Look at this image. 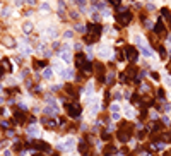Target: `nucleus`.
I'll list each match as a JSON object with an SVG mask.
<instances>
[{
    "label": "nucleus",
    "instance_id": "f257e3e1",
    "mask_svg": "<svg viewBox=\"0 0 171 156\" xmlns=\"http://www.w3.org/2000/svg\"><path fill=\"white\" fill-rule=\"evenodd\" d=\"M65 112H67V117L72 118V120H81L82 117V105L79 101L72 100L65 105Z\"/></svg>",
    "mask_w": 171,
    "mask_h": 156
},
{
    "label": "nucleus",
    "instance_id": "f03ea898",
    "mask_svg": "<svg viewBox=\"0 0 171 156\" xmlns=\"http://www.w3.org/2000/svg\"><path fill=\"white\" fill-rule=\"evenodd\" d=\"M123 55H125V60H128L130 64H135V62L139 60V48L137 46H125Z\"/></svg>",
    "mask_w": 171,
    "mask_h": 156
},
{
    "label": "nucleus",
    "instance_id": "7ed1b4c3",
    "mask_svg": "<svg viewBox=\"0 0 171 156\" xmlns=\"http://www.w3.org/2000/svg\"><path fill=\"white\" fill-rule=\"evenodd\" d=\"M152 33L156 36H159V38H162V36H168V29H166V24H164V21H162V17H159L158 21L154 22V28H152Z\"/></svg>",
    "mask_w": 171,
    "mask_h": 156
},
{
    "label": "nucleus",
    "instance_id": "20e7f679",
    "mask_svg": "<svg viewBox=\"0 0 171 156\" xmlns=\"http://www.w3.org/2000/svg\"><path fill=\"white\" fill-rule=\"evenodd\" d=\"M132 19H133V14L130 12V9L128 10H125V12H120V14H116V21H118V24L120 26H128L130 22H132Z\"/></svg>",
    "mask_w": 171,
    "mask_h": 156
},
{
    "label": "nucleus",
    "instance_id": "39448f33",
    "mask_svg": "<svg viewBox=\"0 0 171 156\" xmlns=\"http://www.w3.org/2000/svg\"><path fill=\"white\" fill-rule=\"evenodd\" d=\"M12 115H14V118H12L14 124H26V122H27V117H29L27 112H24V110H21V108H16Z\"/></svg>",
    "mask_w": 171,
    "mask_h": 156
},
{
    "label": "nucleus",
    "instance_id": "423d86ee",
    "mask_svg": "<svg viewBox=\"0 0 171 156\" xmlns=\"http://www.w3.org/2000/svg\"><path fill=\"white\" fill-rule=\"evenodd\" d=\"M41 125L46 130H55L56 127H58V120L53 118V117H45V115H43L41 117Z\"/></svg>",
    "mask_w": 171,
    "mask_h": 156
},
{
    "label": "nucleus",
    "instance_id": "0eeeda50",
    "mask_svg": "<svg viewBox=\"0 0 171 156\" xmlns=\"http://www.w3.org/2000/svg\"><path fill=\"white\" fill-rule=\"evenodd\" d=\"M98 57L99 58H104V60L111 58V57H113V50H111L110 45H101V46L98 48Z\"/></svg>",
    "mask_w": 171,
    "mask_h": 156
},
{
    "label": "nucleus",
    "instance_id": "6e6552de",
    "mask_svg": "<svg viewBox=\"0 0 171 156\" xmlns=\"http://www.w3.org/2000/svg\"><path fill=\"white\" fill-rule=\"evenodd\" d=\"M87 110H89V115H91V117H96V115L99 113V110H101V100L94 98V100L87 105Z\"/></svg>",
    "mask_w": 171,
    "mask_h": 156
},
{
    "label": "nucleus",
    "instance_id": "1a4fd4ad",
    "mask_svg": "<svg viewBox=\"0 0 171 156\" xmlns=\"http://www.w3.org/2000/svg\"><path fill=\"white\" fill-rule=\"evenodd\" d=\"M116 153H118V147L113 143H106L101 149V156H113V154H116Z\"/></svg>",
    "mask_w": 171,
    "mask_h": 156
},
{
    "label": "nucleus",
    "instance_id": "9d476101",
    "mask_svg": "<svg viewBox=\"0 0 171 156\" xmlns=\"http://www.w3.org/2000/svg\"><path fill=\"white\" fill-rule=\"evenodd\" d=\"M58 112H60L58 106H50V105H46V106L43 108V115H45V117H53V118H56V117H58Z\"/></svg>",
    "mask_w": 171,
    "mask_h": 156
},
{
    "label": "nucleus",
    "instance_id": "9b49d317",
    "mask_svg": "<svg viewBox=\"0 0 171 156\" xmlns=\"http://www.w3.org/2000/svg\"><path fill=\"white\" fill-rule=\"evenodd\" d=\"M77 143H79V141H75V137H74V136H68V137L64 141L65 151H72V149H75V147H77Z\"/></svg>",
    "mask_w": 171,
    "mask_h": 156
},
{
    "label": "nucleus",
    "instance_id": "f8f14e48",
    "mask_svg": "<svg viewBox=\"0 0 171 156\" xmlns=\"http://www.w3.org/2000/svg\"><path fill=\"white\" fill-rule=\"evenodd\" d=\"M0 41H2V43H4L7 48H16V45H17V41H16V39H14L10 35H4Z\"/></svg>",
    "mask_w": 171,
    "mask_h": 156
},
{
    "label": "nucleus",
    "instance_id": "ddd939ff",
    "mask_svg": "<svg viewBox=\"0 0 171 156\" xmlns=\"http://www.w3.org/2000/svg\"><path fill=\"white\" fill-rule=\"evenodd\" d=\"M60 77L65 79V81H72V79H75V70L67 67V69H64V72L60 74Z\"/></svg>",
    "mask_w": 171,
    "mask_h": 156
},
{
    "label": "nucleus",
    "instance_id": "4468645a",
    "mask_svg": "<svg viewBox=\"0 0 171 156\" xmlns=\"http://www.w3.org/2000/svg\"><path fill=\"white\" fill-rule=\"evenodd\" d=\"M115 83H116V72H115V69H113V70H108V74H106V81H104V84H106L108 87H111Z\"/></svg>",
    "mask_w": 171,
    "mask_h": 156
},
{
    "label": "nucleus",
    "instance_id": "2eb2a0df",
    "mask_svg": "<svg viewBox=\"0 0 171 156\" xmlns=\"http://www.w3.org/2000/svg\"><path fill=\"white\" fill-rule=\"evenodd\" d=\"M56 55H58L65 64H70V62H72V52H70V50H60Z\"/></svg>",
    "mask_w": 171,
    "mask_h": 156
},
{
    "label": "nucleus",
    "instance_id": "dca6fc26",
    "mask_svg": "<svg viewBox=\"0 0 171 156\" xmlns=\"http://www.w3.org/2000/svg\"><path fill=\"white\" fill-rule=\"evenodd\" d=\"M99 139L103 143H113V132H110L108 129H103L101 134H99Z\"/></svg>",
    "mask_w": 171,
    "mask_h": 156
},
{
    "label": "nucleus",
    "instance_id": "f3484780",
    "mask_svg": "<svg viewBox=\"0 0 171 156\" xmlns=\"http://www.w3.org/2000/svg\"><path fill=\"white\" fill-rule=\"evenodd\" d=\"M123 113L127 115V120H132V118H135V117H137V112L133 110V106H132V105H125Z\"/></svg>",
    "mask_w": 171,
    "mask_h": 156
},
{
    "label": "nucleus",
    "instance_id": "a211bd4d",
    "mask_svg": "<svg viewBox=\"0 0 171 156\" xmlns=\"http://www.w3.org/2000/svg\"><path fill=\"white\" fill-rule=\"evenodd\" d=\"M139 52H140L145 58H151V57H152V53H154V50H152V46H151V45H144V46H139Z\"/></svg>",
    "mask_w": 171,
    "mask_h": 156
},
{
    "label": "nucleus",
    "instance_id": "6ab92c4d",
    "mask_svg": "<svg viewBox=\"0 0 171 156\" xmlns=\"http://www.w3.org/2000/svg\"><path fill=\"white\" fill-rule=\"evenodd\" d=\"M26 134L29 136V137H38L41 132H39V129L36 125H27L26 127Z\"/></svg>",
    "mask_w": 171,
    "mask_h": 156
},
{
    "label": "nucleus",
    "instance_id": "aec40b11",
    "mask_svg": "<svg viewBox=\"0 0 171 156\" xmlns=\"http://www.w3.org/2000/svg\"><path fill=\"white\" fill-rule=\"evenodd\" d=\"M161 14H162V21L168 22V24L171 26V10L168 9V7H162V9H161Z\"/></svg>",
    "mask_w": 171,
    "mask_h": 156
},
{
    "label": "nucleus",
    "instance_id": "412c9836",
    "mask_svg": "<svg viewBox=\"0 0 171 156\" xmlns=\"http://www.w3.org/2000/svg\"><path fill=\"white\" fill-rule=\"evenodd\" d=\"M53 72H55V70H53V67H45V69H43V72H41V77L46 79V81H50V79L53 77Z\"/></svg>",
    "mask_w": 171,
    "mask_h": 156
},
{
    "label": "nucleus",
    "instance_id": "4be33fe9",
    "mask_svg": "<svg viewBox=\"0 0 171 156\" xmlns=\"http://www.w3.org/2000/svg\"><path fill=\"white\" fill-rule=\"evenodd\" d=\"M133 43H135V46L139 48V46H144V45H147L145 43V38L142 35H135L133 36Z\"/></svg>",
    "mask_w": 171,
    "mask_h": 156
},
{
    "label": "nucleus",
    "instance_id": "5701e85b",
    "mask_svg": "<svg viewBox=\"0 0 171 156\" xmlns=\"http://www.w3.org/2000/svg\"><path fill=\"white\" fill-rule=\"evenodd\" d=\"M46 31H48V38H53V39L58 38V28L56 26H50Z\"/></svg>",
    "mask_w": 171,
    "mask_h": 156
},
{
    "label": "nucleus",
    "instance_id": "b1692460",
    "mask_svg": "<svg viewBox=\"0 0 171 156\" xmlns=\"http://www.w3.org/2000/svg\"><path fill=\"white\" fill-rule=\"evenodd\" d=\"M72 29L77 31V33H81V35H86V33H87V29H86V24H81V22H75Z\"/></svg>",
    "mask_w": 171,
    "mask_h": 156
},
{
    "label": "nucleus",
    "instance_id": "393cba45",
    "mask_svg": "<svg viewBox=\"0 0 171 156\" xmlns=\"http://www.w3.org/2000/svg\"><path fill=\"white\" fill-rule=\"evenodd\" d=\"M33 29H34L33 22H24V24H22V31H24V35H31Z\"/></svg>",
    "mask_w": 171,
    "mask_h": 156
},
{
    "label": "nucleus",
    "instance_id": "a878e982",
    "mask_svg": "<svg viewBox=\"0 0 171 156\" xmlns=\"http://www.w3.org/2000/svg\"><path fill=\"white\" fill-rule=\"evenodd\" d=\"M45 67H48V60H45V58L34 62V69H45Z\"/></svg>",
    "mask_w": 171,
    "mask_h": 156
},
{
    "label": "nucleus",
    "instance_id": "bb28decb",
    "mask_svg": "<svg viewBox=\"0 0 171 156\" xmlns=\"http://www.w3.org/2000/svg\"><path fill=\"white\" fill-rule=\"evenodd\" d=\"M64 89V84H53V86H50V93L51 95H56V93H60Z\"/></svg>",
    "mask_w": 171,
    "mask_h": 156
},
{
    "label": "nucleus",
    "instance_id": "cd10ccee",
    "mask_svg": "<svg viewBox=\"0 0 171 156\" xmlns=\"http://www.w3.org/2000/svg\"><path fill=\"white\" fill-rule=\"evenodd\" d=\"M120 103L115 101V103H110V113H120Z\"/></svg>",
    "mask_w": 171,
    "mask_h": 156
},
{
    "label": "nucleus",
    "instance_id": "c85d7f7f",
    "mask_svg": "<svg viewBox=\"0 0 171 156\" xmlns=\"http://www.w3.org/2000/svg\"><path fill=\"white\" fill-rule=\"evenodd\" d=\"M0 64H2V67H4V69L7 70V72H12V65H10L9 58H2V62H0Z\"/></svg>",
    "mask_w": 171,
    "mask_h": 156
},
{
    "label": "nucleus",
    "instance_id": "c756f323",
    "mask_svg": "<svg viewBox=\"0 0 171 156\" xmlns=\"http://www.w3.org/2000/svg\"><path fill=\"white\" fill-rule=\"evenodd\" d=\"M161 112L164 113V115L171 112V103H169V101H162V110H161Z\"/></svg>",
    "mask_w": 171,
    "mask_h": 156
},
{
    "label": "nucleus",
    "instance_id": "7c9ffc66",
    "mask_svg": "<svg viewBox=\"0 0 171 156\" xmlns=\"http://www.w3.org/2000/svg\"><path fill=\"white\" fill-rule=\"evenodd\" d=\"M68 17H70V19H72V21H79V12H77V10H72V9H70V10H68Z\"/></svg>",
    "mask_w": 171,
    "mask_h": 156
},
{
    "label": "nucleus",
    "instance_id": "2f4dec72",
    "mask_svg": "<svg viewBox=\"0 0 171 156\" xmlns=\"http://www.w3.org/2000/svg\"><path fill=\"white\" fill-rule=\"evenodd\" d=\"M74 33H75L74 29H65V31H64V38H65V39H72V38H74Z\"/></svg>",
    "mask_w": 171,
    "mask_h": 156
},
{
    "label": "nucleus",
    "instance_id": "473e14b6",
    "mask_svg": "<svg viewBox=\"0 0 171 156\" xmlns=\"http://www.w3.org/2000/svg\"><path fill=\"white\" fill-rule=\"evenodd\" d=\"M39 10H43V12H50L51 7H50L48 2H43V4H39Z\"/></svg>",
    "mask_w": 171,
    "mask_h": 156
},
{
    "label": "nucleus",
    "instance_id": "72a5a7b5",
    "mask_svg": "<svg viewBox=\"0 0 171 156\" xmlns=\"http://www.w3.org/2000/svg\"><path fill=\"white\" fill-rule=\"evenodd\" d=\"M21 52H22V55H31V53H33V48L27 46V45H24V46L21 48Z\"/></svg>",
    "mask_w": 171,
    "mask_h": 156
},
{
    "label": "nucleus",
    "instance_id": "f704fd0d",
    "mask_svg": "<svg viewBox=\"0 0 171 156\" xmlns=\"http://www.w3.org/2000/svg\"><path fill=\"white\" fill-rule=\"evenodd\" d=\"M108 2V5H111V7H120V5H122V0H106Z\"/></svg>",
    "mask_w": 171,
    "mask_h": 156
},
{
    "label": "nucleus",
    "instance_id": "c9c22d12",
    "mask_svg": "<svg viewBox=\"0 0 171 156\" xmlns=\"http://www.w3.org/2000/svg\"><path fill=\"white\" fill-rule=\"evenodd\" d=\"M145 10H147V12L156 10V4H154V2H147V4H145Z\"/></svg>",
    "mask_w": 171,
    "mask_h": 156
},
{
    "label": "nucleus",
    "instance_id": "e433bc0d",
    "mask_svg": "<svg viewBox=\"0 0 171 156\" xmlns=\"http://www.w3.org/2000/svg\"><path fill=\"white\" fill-rule=\"evenodd\" d=\"M111 122H120L122 120V113H110Z\"/></svg>",
    "mask_w": 171,
    "mask_h": 156
},
{
    "label": "nucleus",
    "instance_id": "4c0bfd02",
    "mask_svg": "<svg viewBox=\"0 0 171 156\" xmlns=\"http://www.w3.org/2000/svg\"><path fill=\"white\" fill-rule=\"evenodd\" d=\"M149 77L152 79V81H159V79H161V77H159V72H156V70H151V72H149Z\"/></svg>",
    "mask_w": 171,
    "mask_h": 156
},
{
    "label": "nucleus",
    "instance_id": "58836bf2",
    "mask_svg": "<svg viewBox=\"0 0 171 156\" xmlns=\"http://www.w3.org/2000/svg\"><path fill=\"white\" fill-rule=\"evenodd\" d=\"M0 14H2V17H9L10 16V7H4Z\"/></svg>",
    "mask_w": 171,
    "mask_h": 156
},
{
    "label": "nucleus",
    "instance_id": "ea45409f",
    "mask_svg": "<svg viewBox=\"0 0 171 156\" xmlns=\"http://www.w3.org/2000/svg\"><path fill=\"white\" fill-rule=\"evenodd\" d=\"M161 122L164 124V125H171V118L168 117V115H162V117H161Z\"/></svg>",
    "mask_w": 171,
    "mask_h": 156
},
{
    "label": "nucleus",
    "instance_id": "a19ab883",
    "mask_svg": "<svg viewBox=\"0 0 171 156\" xmlns=\"http://www.w3.org/2000/svg\"><path fill=\"white\" fill-rule=\"evenodd\" d=\"M22 4H26V0H14V5H17V7H21Z\"/></svg>",
    "mask_w": 171,
    "mask_h": 156
},
{
    "label": "nucleus",
    "instance_id": "79ce46f5",
    "mask_svg": "<svg viewBox=\"0 0 171 156\" xmlns=\"http://www.w3.org/2000/svg\"><path fill=\"white\" fill-rule=\"evenodd\" d=\"M164 83H166V86H169V87H171V76H168V77L164 79Z\"/></svg>",
    "mask_w": 171,
    "mask_h": 156
},
{
    "label": "nucleus",
    "instance_id": "37998d69",
    "mask_svg": "<svg viewBox=\"0 0 171 156\" xmlns=\"http://www.w3.org/2000/svg\"><path fill=\"white\" fill-rule=\"evenodd\" d=\"M26 4H27V5H31V7H33V5L36 4V0H26Z\"/></svg>",
    "mask_w": 171,
    "mask_h": 156
},
{
    "label": "nucleus",
    "instance_id": "c03bdc74",
    "mask_svg": "<svg viewBox=\"0 0 171 156\" xmlns=\"http://www.w3.org/2000/svg\"><path fill=\"white\" fill-rule=\"evenodd\" d=\"M162 156H171V149H166V151L162 153Z\"/></svg>",
    "mask_w": 171,
    "mask_h": 156
},
{
    "label": "nucleus",
    "instance_id": "a18cd8bd",
    "mask_svg": "<svg viewBox=\"0 0 171 156\" xmlns=\"http://www.w3.org/2000/svg\"><path fill=\"white\" fill-rule=\"evenodd\" d=\"M4 156H12V153H10V151L7 149V151H4Z\"/></svg>",
    "mask_w": 171,
    "mask_h": 156
},
{
    "label": "nucleus",
    "instance_id": "49530a36",
    "mask_svg": "<svg viewBox=\"0 0 171 156\" xmlns=\"http://www.w3.org/2000/svg\"><path fill=\"white\" fill-rule=\"evenodd\" d=\"M33 156H45V153H38V151H36V153H34Z\"/></svg>",
    "mask_w": 171,
    "mask_h": 156
},
{
    "label": "nucleus",
    "instance_id": "de8ad7c7",
    "mask_svg": "<svg viewBox=\"0 0 171 156\" xmlns=\"http://www.w3.org/2000/svg\"><path fill=\"white\" fill-rule=\"evenodd\" d=\"M4 101H5V98H2V96H0V105L4 103Z\"/></svg>",
    "mask_w": 171,
    "mask_h": 156
},
{
    "label": "nucleus",
    "instance_id": "09e8293b",
    "mask_svg": "<svg viewBox=\"0 0 171 156\" xmlns=\"http://www.w3.org/2000/svg\"><path fill=\"white\" fill-rule=\"evenodd\" d=\"M152 156H159V154H156V153H154V154H152Z\"/></svg>",
    "mask_w": 171,
    "mask_h": 156
}]
</instances>
